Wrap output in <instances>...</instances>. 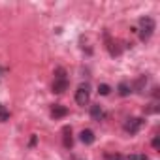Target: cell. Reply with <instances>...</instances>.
Returning <instances> with one entry per match:
<instances>
[{
	"label": "cell",
	"mask_w": 160,
	"mask_h": 160,
	"mask_svg": "<svg viewBox=\"0 0 160 160\" xmlns=\"http://www.w3.org/2000/svg\"><path fill=\"white\" fill-rule=\"evenodd\" d=\"M10 119V111L6 109V106L0 104V121H8Z\"/></svg>",
	"instance_id": "8fae6325"
},
{
	"label": "cell",
	"mask_w": 160,
	"mask_h": 160,
	"mask_svg": "<svg viewBox=\"0 0 160 160\" xmlns=\"http://www.w3.org/2000/svg\"><path fill=\"white\" fill-rule=\"evenodd\" d=\"M117 89H119V94H121V96H128V94L132 92V91H130V87H128V83H119V87H117Z\"/></svg>",
	"instance_id": "30bf717a"
},
{
	"label": "cell",
	"mask_w": 160,
	"mask_h": 160,
	"mask_svg": "<svg viewBox=\"0 0 160 160\" xmlns=\"http://www.w3.org/2000/svg\"><path fill=\"white\" fill-rule=\"evenodd\" d=\"M79 139H81L85 145H91V143H94V132L92 130H83L79 134Z\"/></svg>",
	"instance_id": "ba28073f"
},
{
	"label": "cell",
	"mask_w": 160,
	"mask_h": 160,
	"mask_svg": "<svg viewBox=\"0 0 160 160\" xmlns=\"http://www.w3.org/2000/svg\"><path fill=\"white\" fill-rule=\"evenodd\" d=\"M147 113H158V106L151 104V108H147Z\"/></svg>",
	"instance_id": "9a60e30c"
},
{
	"label": "cell",
	"mask_w": 160,
	"mask_h": 160,
	"mask_svg": "<svg viewBox=\"0 0 160 160\" xmlns=\"http://www.w3.org/2000/svg\"><path fill=\"white\" fill-rule=\"evenodd\" d=\"M91 117H92L94 121H102V119H104V109L100 108V104H96V106L91 108Z\"/></svg>",
	"instance_id": "9c48e42d"
},
{
	"label": "cell",
	"mask_w": 160,
	"mask_h": 160,
	"mask_svg": "<svg viewBox=\"0 0 160 160\" xmlns=\"http://www.w3.org/2000/svg\"><path fill=\"white\" fill-rule=\"evenodd\" d=\"M89 100H91V87H89V83L79 85V89H77V92H75V102H77L79 106H87Z\"/></svg>",
	"instance_id": "7a4b0ae2"
},
{
	"label": "cell",
	"mask_w": 160,
	"mask_h": 160,
	"mask_svg": "<svg viewBox=\"0 0 160 160\" xmlns=\"http://www.w3.org/2000/svg\"><path fill=\"white\" fill-rule=\"evenodd\" d=\"M106 160H126V158L119 152H111V154H106Z\"/></svg>",
	"instance_id": "4fadbf2b"
},
{
	"label": "cell",
	"mask_w": 160,
	"mask_h": 160,
	"mask_svg": "<svg viewBox=\"0 0 160 160\" xmlns=\"http://www.w3.org/2000/svg\"><path fill=\"white\" fill-rule=\"evenodd\" d=\"M147 81H149V79H147V75H139V77L136 79V81H134L132 89H134L136 92H143V91H145V85H147Z\"/></svg>",
	"instance_id": "52a82bcc"
},
{
	"label": "cell",
	"mask_w": 160,
	"mask_h": 160,
	"mask_svg": "<svg viewBox=\"0 0 160 160\" xmlns=\"http://www.w3.org/2000/svg\"><path fill=\"white\" fill-rule=\"evenodd\" d=\"M126 160H147V154H130Z\"/></svg>",
	"instance_id": "5bb4252c"
},
{
	"label": "cell",
	"mask_w": 160,
	"mask_h": 160,
	"mask_svg": "<svg viewBox=\"0 0 160 160\" xmlns=\"http://www.w3.org/2000/svg\"><path fill=\"white\" fill-rule=\"evenodd\" d=\"M66 115H68V109H66L64 106L55 104V106L51 108V117H53V119H62V117H66Z\"/></svg>",
	"instance_id": "5b68a950"
},
{
	"label": "cell",
	"mask_w": 160,
	"mask_h": 160,
	"mask_svg": "<svg viewBox=\"0 0 160 160\" xmlns=\"http://www.w3.org/2000/svg\"><path fill=\"white\" fill-rule=\"evenodd\" d=\"M98 92H100L102 96H108V94L111 92V89H109V85H106V83H102V85L98 87Z\"/></svg>",
	"instance_id": "7c38bea8"
},
{
	"label": "cell",
	"mask_w": 160,
	"mask_h": 160,
	"mask_svg": "<svg viewBox=\"0 0 160 160\" xmlns=\"http://www.w3.org/2000/svg\"><path fill=\"white\" fill-rule=\"evenodd\" d=\"M141 126H143V119L132 117V119H128V121L124 122V132H128V134H138Z\"/></svg>",
	"instance_id": "3957f363"
},
{
	"label": "cell",
	"mask_w": 160,
	"mask_h": 160,
	"mask_svg": "<svg viewBox=\"0 0 160 160\" xmlns=\"http://www.w3.org/2000/svg\"><path fill=\"white\" fill-rule=\"evenodd\" d=\"M62 143H64V147L66 149H72V145H73V138H72V128L70 126H64L62 128Z\"/></svg>",
	"instance_id": "8992f818"
},
{
	"label": "cell",
	"mask_w": 160,
	"mask_h": 160,
	"mask_svg": "<svg viewBox=\"0 0 160 160\" xmlns=\"http://www.w3.org/2000/svg\"><path fill=\"white\" fill-rule=\"evenodd\" d=\"M154 28H156V23H154L152 17H141L139 19V38H141V42H147L152 36Z\"/></svg>",
	"instance_id": "6da1fadb"
},
{
	"label": "cell",
	"mask_w": 160,
	"mask_h": 160,
	"mask_svg": "<svg viewBox=\"0 0 160 160\" xmlns=\"http://www.w3.org/2000/svg\"><path fill=\"white\" fill-rule=\"evenodd\" d=\"M66 89H68V79L66 77H55V81H53V92L62 94Z\"/></svg>",
	"instance_id": "277c9868"
},
{
	"label": "cell",
	"mask_w": 160,
	"mask_h": 160,
	"mask_svg": "<svg viewBox=\"0 0 160 160\" xmlns=\"http://www.w3.org/2000/svg\"><path fill=\"white\" fill-rule=\"evenodd\" d=\"M152 147H154V149H158V147H160V138H158V136L152 139Z\"/></svg>",
	"instance_id": "2e32d148"
}]
</instances>
